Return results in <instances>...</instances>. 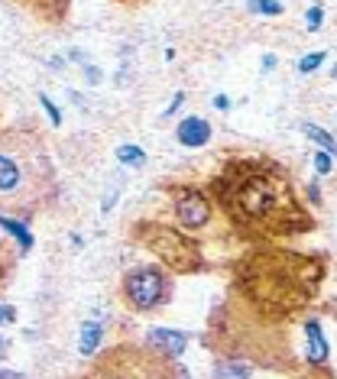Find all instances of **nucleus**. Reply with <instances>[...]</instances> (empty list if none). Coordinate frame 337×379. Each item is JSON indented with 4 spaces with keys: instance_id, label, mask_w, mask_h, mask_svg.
Masks as SVG:
<instances>
[{
    "instance_id": "f8f14e48",
    "label": "nucleus",
    "mask_w": 337,
    "mask_h": 379,
    "mask_svg": "<svg viewBox=\"0 0 337 379\" xmlns=\"http://www.w3.org/2000/svg\"><path fill=\"white\" fill-rule=\"evenodd\" d=\"M101 337H104V328H101L98 321H88L81 328V340H78V350L81 353H94L101 344Z\"/></svg>"
},
{
    "instance_id": "7ed1b4c3",
    "label": "nucleus",
    "mask_w": 337,
    "mask_h": 379,
    "mask_svg": "<svg viewBox=\"0 0 337 379\" xmlns=\"http://www.w3.org/2000/svg\"><path fill=\"white\" fill-rule=\"evenodd\" d=\"M52 188L56 168L46 143L33 130H7L0 136V214H36Z\"/></svg>"
},
{
    "instance_id": "f257e3e1",
    "label": "nucleus",
    "mask_w": 337,
    "mask_h": 379,
    "mask_svg": "<svg viewBox=\"0 0 337 379\" xmlns=\"http://www.w3.org/2000/svg\"><path fill=\"white\" fill-rule=\"evenodd\" d=\"M214 198L231 224L250 237L302 233L311 224L295 201L288 172L273 159L240 156L214 178Z\"/></svg>"
},
{
    "instance_id": "2eb2a0df",
    "label": "nucleus",
    "mask_w": 337,
    "mask_h": 379,
    "mask_svg": "<svg viewBox=\"0 0 337 379\" xmlns=\"http://www.w3.org/2000/svg\"><path fill=\"white\" fill-rule=\"evenodd\" d=\"M302 130H305V136H311V140L318 143V146H324V153H337V140H334V136H328V133H324L321 126L305 123Z\"/></svg>"
},
{
    "instance_id": "f03ea898",
    "label": "nucleus",
    "mask_w": 337,
    "mask_h": 379,
    "mask_svg": "<svg viewBox=\"0 0 337 379\" xmlns=\"http://www.w3.org/2000/svg\"><path fill=\"white\" fill-rule=\"evenodd\" d=\"M318 266L298 253L253 250L237 266V288L263 315H288L315 292Z\"/></svg>"
},
{
    "instance_id": "6e6552de",
    "label": "nucleus",
    "mask_w": 337,
    "mask_h": 379,
    "mask_svg": "<svg viewBox=\"0 0 337 379\" xmlns=\"http://www.w3.org/2000/svg\"><path fill=\"white\" fill-rule=\"evenodd\" d=\"M176 136H178V143L182 146H204V143L211 140V126L204 123L201 117H188V120H182L178 123V130H176Z\"/></svg>"
},
{
    "instance_id": "4468645a",
    "label": "nucleus",
    "mask_w": 337,
    "mask_h": 379,
    "mask_svg": "<svg viewBox=\"0 0 337 379\" xmlns=\"http://www.w3.org/2000/svg\"><path fill=\"white\" fill-rule=\"evenodd\" d=\"M0 231L14 233V237H16V243H20V250H29V246H33V233H29L26 227L20 224V221H14V218H4V214H0Z\"/></svg>"
},
{
    "instance_id": "4be33fe9",
    "label": "nucleus",
    "mask_w": 337,
    "mask_h": 379,
    "mask_svg": "<svg viewBox=\"0 0 337 379\" xmlns=\"http://www.w3.org/2000/svg\"><path fill=\"white\" fill-rule=\"evenodd\" d=\"M227 104H231V101H227L224 94H218V98H214V107H221V111H227Z\"/></svg>"
},
{
    "instance_id": "5701e85b",
    "label": "nucleus",
    "mask_w": 337,
    "mask_h": 379,
    "mask_svg": "<svg viewBox=\"0 0 337 379\" xmlns=\"http://www.w3.org/2000/svg\"><path fill=\"white\" fill-rule=\"evenodd\" d=\"M7 318H10V311H4V308H0V321H7Z\"/></svg>"
},
{
    "instance_id": "39448f33",
    "label": "nucleus",
    "mask_w": 337,
    "mask_h": 379,
    "mask_svg": "<svg viewBox=\"0 0 337 379\" xmlns=\"http://www.w3.org/2000/svg\"><path fill=\"white\" fill-rule=\"evenodd\" d=\"M134 237L140 240L149 253H156V256H159L162 266L176 269V273H198V269L204 266L198 243L188 237V233L176 231V227L146 221V224H136Z\"/></svg>"
},
{
    "instance_id": "20e7f679",
    "label": "nucleus",
    "mask_w": 337,
    "mask_h": 379,
    "mask_svg": "<svg viewBox=\"0 0 337 379\" xmlns=\"http://www.w3.org/2000/svg\"><path fill=\"white\" fill-rule=\"evenodd\" d=\"M81 379H176V363L153 344H120L107 350Z\"/></svg>"
},
{
    "instance_id": "1a4fd4ad",
    "label": "nucleus",
    "mask_w": 337,
    "mask_h": 379,
    "mask_svg": "<svg viewBox=\"0 0 337 379\" xmlns=\"http://www.w3.org/2000/svg\"><path fill=\"white\" fill-rule=\"evenodd\" d=\"M146 340L156 347V350L168 353L172 360H176L178 353L185 350V334H178V330H162V328H156V330H149Z\"/></svg>"
},
{
    "instance_id": "ddd939ff",
    "label": "nucleus",
    "mask_w": 337,
    "mask_h": 379,
    "mask_svg": "<svg viewBox=\"0 0 337 379\" xmlns=\"http://www.w3.org/2000/svg\"><path fill=\"white\" fill-rule=\"evenodd\" d=\"M14 263H16V250L7 243V237L0 233V285H7L10 273H14Z\"/></svg>"
},
{
    "instance_id": "0eeeda50",
    "label": "nucleus",
    "mask_w": 337,
    "mask_h": 379,
    "mask_svg": "<svg viewBox=\"0 0 337 379\" xmlns=\"http://www.w3.org/2000/svg\"><path fill=\"white\" fill-rule=\"evenodd\" d=\"M172 211H176V218L182 221V227L201 231V227L211 221L214 204H211V198L198 188H176L172 191Z\"/></svg>"
},
{
    "instance_id": "dca6fc26",
    "label": "nucleus",
    "mask_w": 337,
    "mask_h": 379,
    "mask_svg": "<svg viewBox=\"0 0 337 379\" xmlns=\"http://www.w3.org/2000/svg\"><path fill=\"white\" fill-rule=\"evenodd\" d=\"M117 156H120V162H126V166H143V162H146V156H143L140 146H120Z\"/></svg>"
},
{
    "instance_id": "423d86ee",
    "label": "nucleus",
    "mask_w": 337,
    "mask_h": 379,
    "mask_svg": "<svg viewBox=\"0 0 337 379\" xmlns=\"http://www.w3.org/2000/svg\"><path fill=\"white\" fill-rule=\"evenodd\" d=\"M124 295L136 311H153L168 298V279L162 269L140 266V269H134V273H126Z\"/></svg>"
},
{
    "instance_id": "aec40b11",
    "label": "nucleus",
    "mask_w": 337,
    "mask_h": 379,
    "mask_svg": "<svg viewBox=\"0 0 337 379\" xmlns=\"http://www.w3.org/2000/svg\"><path fill=\"white\" fill-rule=\"evenodd\" d=\"M39 101H42V107H46V111H49V117H52V123H62V113H59V107L56 104H52V101L49 98H46V94H39Z\"/></svg>"
},
{
    "instance_id": "9b49d317",
    "label": "nucleus",
    "mask_w": 337,
    "mask_h": 379,
    "mask_svg": "<svg viewBox=\"0 0 337 379\" xmlns=\"http://www.w3.org/2000/svg\"><path fill=\"white\" fill-rule=\"evenodd\" d=\"M33 7L42 20L59 23L65 16V10H69V0H33Z\"/></svg>"
},
{
    "instance_id": "393cba45",
    "label": "nucleus",
    "mask_w": 337,
    "mask_h": 379,
    "mask_svg": "<svg viewBox=\"0 0 337 379\" xmlns=\"http://www.w3.org/2000/svg\"><path fill=\"white\" fill-rule=\"evenodd\" d=\"M29 4H33V0H29Z\"/></svg>"
},
{
    "instance_id": "9d476101",
    "label": "nucleus",
    "mask_w": 337,
    "mask_h": 379,
    "mask_svg": "<svg viewBox=\"0 0 337 379\" xmlns=\"http://www.w3.org/2000/svg\"><path fill=\"white\" fill-rule=\"evenodd\" d=\"M305 334H308V360H311V363H324V360H328V344H324L318 321H311Z\"/></svg>"
},
{
    "instance_id": "b1692460",
    "label": "nucleus",
    "mask_w": 337,
    "mask_h": 379,
    "mask_svg": "<svg viewBox=\"0 0 337 379\" xmlns=\"http://www.w3.org/2000/svg\"><path fill=\"white\" fill-rule=\"evenodd\" d=\"M334 78H337V65H334Z\"/></svg>"
},
{
    "instance_id": "f3484780",
    "label": "nucleus",
    "mask_w": 337,
    "mask_h": 379,
    "mask_svg": "<svg viewBox=\"0 0 337 379\" xmlns=\"http://www.w3.org/2000/svg\"><path fill=\"white\" fill-rule=\"evenodd\" d=\"M250 10H256V14H269V16L282 14V7L276 4V0H250Z\"/></svg>"
},
{
    "instance_id": "412c9836",
    "label": "nucleus",
    "mask_w": 337,
    "mask_h": 379,
    "mask_svg": "<svg viewBox=\"0 0 337 379\" xmlns=\"http://www.w3.org/2000/svg\"><path fill=\"white\" fill-rule=\"evenodd\" d=\"M321 16H324V14H321V7H311V10H308V29H311V33H315L318 26H321Z\"/></svg>"
},
{
    "instance_id": "a211bd4d",
    "label": "nucleus",
    "mask_w": 337,
    "mask_h": 379,
    "mask_svg": "<svg viewBox=\"0 0 337 379\" xmlns=\"http://www.w3.org/2000/svg\"><path fill=\"white\" fill-rule=\"evenodd\" d=\"M321 62H324V52H315V56H305L302 62H298V71H302V75H308V71H315Z\"/></svg>"
},
{
    "instance_id": "6ab92c4d",
    "label": "nucleus",
    "mask_w": 337,
    "mask_h": 379,
    "mask_svg": "<svg viewBox=\"0 0 337 379\" xmlns=\"http://www.w3.org/2000/svg\"><path fill=\"white\" fill-rule=\"evenodd\" d=\"M315 168H318V176H328V172H331V156L328 153H315Z\"/></svg>"
}]
</instances>
